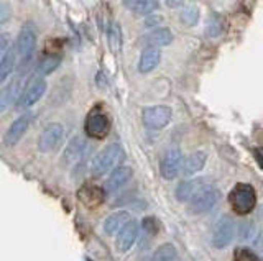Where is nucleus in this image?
Returning <instances> with one entry per match:
<instances>
[{"label":"nucleus","instance_id":"obj_1","mask_svg":"<svg viewBox=\"0 0 263 261\" xmlns=\"http://www.w3.org/2000/svg\"><path fill=\"white\" fill-rule=\"evenodd\" d=\"M229 204L237 215H249L257 206V192L245 183H238L229 192Z\"/></svg>","mask_w":263,"mask_h":261},{"label":"nucleus","instance_id":"obj_2","mask_svg":"<svg viewBox=\"0 0 263 261\" xmlns=\"http://www.w3.org/2000/svg\"><path fill=\"white\" fill-rule=\"evenodd\" d=\"M123 158V150L119 143H110L107 145L102 151H99L92 163H90V173L96 177H101L109 173L110 169L117 168V165Z\"/></svg>","mask_w":263,"mask_h":261},{"label":"nucleus","instance_id":"obj_3","mask_svg":"<svg viewBox=\"0 0 263 261\" xmlns=\"http://www.w3.org/2000/svg\"><path fill=\"white\" fill-rule=\"evenodd\" d=\"M219 197H220L219 189L208 181L194 192L191 199H189V210H191L193 214H204V212L211 210L216 206Z\"/></svg>","mask_w":263,"mask_h":261},{"label":"nucleus","instance_id":"obj_4","mask_svg":"<svg viewBox=\"0 0 263 261\" xmlns=\"http://www.w3.org/2000/svg\"><path fill=\"white\" fill-rule=\"evenodd\" d=\"M235 236V222L229 215H222L217 218V222L212 227V235L211 242L214 245V248L222 250L227 248L232 243Z\"/></svg>","mask_w":263,"mask_h":261},{"label":"nucleus","instance_id":"obj_5","mask_svg":"<svg viewBox=\"0 0 263 261\" xmlns=\"http://www.w3.org/2000/svg\"><path fill=\"white\" fill-rule=\"evenodd\" d=\"M35 48H36V33L30 27H23L20 30L18 38H16V45H15L20 69L28 66V63L31 61V56H33V51H35Z\"/></svg>","mask_w":263,"mask_h":261},{"label":"nucleus","instance_id":"obj_6","mask_svg":"<svg viewBox=\"0 0 263 261\" xmlns=\"http://www.w3.org/2000/svg\"><path fill=\"white\" fill-rule=\"evenodd\" d=\"M173 117V110L168 105H152L142 112L143 125L148 130H161L166 127Z\"/></svg>","mask_w":263,"mask_h":261},{"label":"nucleus","instance_id":"obj_7","mask_svg":"<svg viewBox=\"0 0 263 261\" xmlns=\"http://www.w3.org/2000/svg\"><path fill=\"white\" fill-rule=\"evenodd\" d=\"M64 138V128L61 124H49L38 136V150L41 153H53L61 146Z\"/></svg>","mask_w":263,"mask_h":261},{"label":"nucleus","instance_id":"obj_8","mask_svg":"<svg viewBox=\"0 0 263 261\" xmlns=\"http://www.w3.org/2000/svg\"><path fill=\"white\" fill-rule=\"evenodd\" d=\"M110 118L101 110H92L86 118V133L94 140H104L110 132Z\"/></svg>","mask_w":263,"mask_h":261},{"label":"nucleus","instance_id":"obj_9","mask_svg":"<svg viewBox=\"0 0 263 261\" xmlns=\"http://www.w3.org/2000/svg\"><path fill=\"white\" fill-rule=\"evenodd\" d=\"M183 154H181V150L173 146V148H168L163 153L161 161H160V173L164 179H175L181 168H183Z\"/></svg>","mask_w":263,"mask_h":261},{"label":"nucleus","instance_id":"obj_10","mask_svg":"<svg viewBox=\"0 0 263 261\" xmlns=\"http://www.w3.org/2000/svg\"><path fill=\"white\" fill-rule=\"evenodd\" d=\"M45 92H46V81L36 76L30 83V86L23 91L16 105H18V109H28L31 105H35L45 95Z\"/></svg>","mask_w":263,"mask_h":261},{"label":"nucleus","instance_id":"obj_11","mask_svg":"<svg viewBox=\"0 0 263 261\" xmlns=\"http://www.w3.org/2000/svg\"><path fill=\"white\" fill-rule=\"evenodd\" d=\"M105 192L107 191H104L102 187H99V186L86 184L78 191V197L86 207L94 209V207H99L105 200Z\"/></svg>","mask_w":263,"mask_h":261},{"label":"nucleus","instance_id":"obj_12","mask_svg":"<svg viewBox=\"0 0 263 261\" xmlns=\"http://www.w3.org/2000/svg\"><path fill=\"white\" fill-rule=\"evenodd\" d=\"M137 236H138V225H137L135 220H130V222L117 233V238H115V247H117L119 251L125 253L135 245Z\"/></svg>","mask_w":263,"mask_h":261},{"label":"nucleus","instance_id":"obj_13","mask_svg":"<svg viewBox=\"0 0 263 261\" xmlns=\"http://www.w3.org/2000/svg\"><path fill=\"white\" fill-rule=\"evenodd\" d=\"M132 174H134V171H132V168H128V166L115 168L105 181V191L110 192V194L117 192L119 189H122V187L130 181Z\"/></svg>","mask_w":263,"mask_h":261},{"label":"nucleus","instance_id":"obj_14","mask_svg":"<svg viewBox=\"0 0 263 261\" xmlns=\"http://www.w3.org/2000/svg\"><path fill=\"white\" fill-rule=\"evenodd\" d=\"M30 120H31V117L28 115V113H25V115L18 117L10 127H8L7 133H5V145L7 146H13L22 140V136L25 135V132H27L28 127H30Z\"/></svg>","mask_w":263,"mask_h":261},{"label":"nucleus","instance_id":"obj_15","mask_svg":"<svg viewBox=\"0 0 263 261\" xmlns=\"http://www.w3.org/2000/svg\"><path fill=\"white\" fill-rule=\"evenodd\" d=\"M86 150V140L82 136H74L72 140L68 143L63 154V163L68 166H74L76 163H79V159L82 158Z\"/></svg>","mask_w":263,"mask_h":261},{"label":"nucleus","instance_id":"obj_16","mask_svg":"<svg viewBox=\"0 0 263 261\" xmlns=\"http://www.w3.org/2000/svg\"><path fill=\"white\" fill-rule=\"evenodd\" d=\"M160 59H161V53H160L158 48L146 46L145 50L142 51V54H140L138 72H142V74H148V72H152L160 64Z\"/></svg>","mask_w":263,"mask_h":261},{"label":"nucleus","instance_id":"obj_17","mask_svg":"<svg viewBox=\"0 0 263 261\" xmlns=\"http://www.w3.org/2000/svg\"><path fill=\"white\" fill-rule=\"evenodd\" d=\"M22 86H23V74L15 77L10 84L4 87L2 97H0V107H2V112H5L8 105H12L16 99H20V95L23 94Z\"/></svg>","mask_w":263,"mask_h":261},{"label":"nucleus","instance_id":"obj_18","mask_svg":"<svg viewBox=\"0 0 263 261\" xmlns=\"http://www.w3.org/2000/svg\"><path fill=\"white\" fill-rule=\"evenodd\" d=\"M130 222V214L125 210H119V212H114L109 217L105 218L104 222V230L107 235H115L119 233L123 227Z\"/></svg>","mask_w":263,"mask_h":261},{"label":"nucleus","instance_id":"obj_19","mask_svg":"<svg viewBox=\"0 0 263 261\" xmlns=\"http://www.w3.org/2000/svg\"><path fill=\"white\" fill-rule=\"evenodd\" d=\"M173 42V33L170 28H153L150 33L143 36V43L146 46H168Z\"/></svg>","mask_w":263,"mask_h":261},{"label":"nucleus","instance_id":"obj_20","mask_svg":"<svg viewBox=\"0 0 263 261\" xmlns=\"http://www.w3.org/2000/svg\"><path fill=\"white\" fill-rule=\"evenodd\" d=\"M208 183L205 177H199V179H191V181H183L179 183V186L176 187V199L179 202H189V199L193 197L194 192L199 189L202 184Z\"/></svg>","mask_w":263,"mask_h":261},{"label":"nucleus","instance_id":"obj_21","mask_svg":"<svg viewBox=\"0 0 263 261\" xmlns=\"http://www.w3.org/2000/svg\"><path fill=\"white\" fill-rule=\"evenodd\" d=\"M205 161H208V154H205L204 151H194V153H191L184 159V163H183V173H184V176H193L196 173H199V171L205 166Z\"/></svg>","mask_w":263,"mask_h":261},{"label":"nucleus","instance_id":"obj_22","mask_svg":"<svg viewBox=\"0 0 263 261\" xmlns=\"http://www.w3.org/2000/svg\"><path fill=\"white\" fill-rule=\"evenodd\" d=\"M61 64V54H48L45 56L43 59L40 61V64L36 66V76L43 77L46 74H51L53 71H56L58 68H60Z\"/></svg>","mask_w":263,"mask_h":261},{"label":"nucleus","instance_id":"obj_23","mask_svg":"<svg viewBox=\"0 0 263 261\" xmlns=\"http://www.w3.org/2000/svg\"><path fill=\"white\" fill-rule=\"evenodd\" d=\"M16 59H18V56H16V50H13V48H10L5 54H2V59H0V81L2 83L12 74Z\"/></svg>","mask_w":263,"mask_h":261},{"label":"nucleus","instance_id":"obj_24","mask_svg":"<svg viewBox=\"0 0 263 261\" xmlns=\"http://www.w3.org/2000/svg\"><path fill=\"white\" fill-rule=\"evenodd\" d=\"M152 261H179L178 251L171 243H163L155 250Z\"/></svg>","mask_w":263,"mask_h":261},{"label":"nucleus","instance_id":"obj_25","mask_svg":"<svg viewBox=\"0 0 263 261\" xmlns=\"http://www.w3.org/2000/svg\"><path fill=\"white\" fill-rule=\"evenodd\" d=\"M222 31H224V20H222L220 15L212 13L205 22V35L209 38H217Z\"/></svg>","mask_w":263,"mask_h":261},{"label":"nucleus","instance_id":"obj_26","mask_svg":"<svg viewBox=\"0 0 263 261\" xmlns=\"http://www.w3.org/2000/svg\"><path fill=\"white\" fill-rule=\"evenodd\" d=\"M199 20V9L196 5L189 4L186 7H183V10L179 13V22L186 27H193Z\"/></svg>","mask_w":263,"mask_h":261},{"label":"nucleus","instance_id":"obj_27","mask_svg":"<svg viewBox=\"0 0 263 261\" xmlns=\"http://www.w3.org/2000/svg\"><path fill=\"white\" fill-rule=\"evenodd\" d=\"M109 46L114 54H119L122 50V30L119 23H112L109 28Z\"/></svg>","mask_w":263,"mask_h":261},{"label":"nucleus","instance_id":"obj_28","mask_svg":"<svg viewBox=\"0 0 263 261\" xmlns=\"http://www.w3.org/2000/svg\"><path fill=\"white\" fill-rule=\"evenodd\" d=\"M156 9H158V0H143V2L137 7L135 13L140 15V17H146V15L153 13Z\"/></svg>","mask_w":263,"mask_h":261},{"label":"nucleus","instance_id":"obj_29","mask_svg":"<svg viewBox=\"0 0 263 261\" xmlns=\"http://www.w3.org/2000/svg\"><path fill=\"white\" fill-rule=\"evenodd\" d=\"M234 261H260V258L247 248H237L234 253Z\"/></svg>","mask_w":263,"mask_h":261},{"label":"nucleus","instance_id":"obj_30","mask_svg":"<svg viewBox=\"0 0 263 261\" xmlns=\"http://www.w3.org/2000/svg\"><path fill=\"white\" fill-rule=\"evenodd\" d=\"M142 227H143V232H145L148 236H155L156 233H158V225H156V220H155L153 217H146V218L143 220Z\"/></svg>","mask_w":263,"mask_h":261},{"label":"nucleus","instance_id":"obj_31","mask_svg":"<svg viewBox=\"0 0 263 261\" xmlns=\"http://www.w3.org/2000/svg\"><path fill=\"white\" fill-rule=\"evenodd\" d=\"M143 0H123V7H125L127 10H132V12H135L137 10V7L142 4Z\"/></svg>","mask_w":263,"mask_h":261},{"label":"nucleus","instance_id":"obj_32","mask_svg":"<svg viewBox=\"0 0 263 261\" xmlns=\"http://www.w3.org/2000/svg\"><path fill=\"white\" fill-rule=\"evenodd\" d=\"M253 154H255V158H257L258 165L263 168V146H258V148H255L253 150Z\"/></svg>","mask_w":263,"mask_h":261},{"label":"nucleus","instance_id":"obj_33","mask_svg":"<svg viewBox=\"0 0 263 261\" xmlns=\"http://www.w3.org/2000/svg\"><path fill=\"white\" fill-rule=\"evenodd\" d=\"M164 4L171 7V9H176V7L183 5V0H164Z\"/></svg>","mask_w":263,"mask_h":261},{"label":"nucleus","instance_id":"obj_34","mask_svg":"<svg viewBox=\"0 0 263 261\" xmlns=\"http://www.w3.org/2000/svg\"><path fill=\"white\" fill-rule=\"evenodd\" d=\"M158 23H161V18L160 17H152L146 20V25L148 27H153V25H158Z\"/></svg>","mask_w":263,"mask_h":261},{"label":"nucleus","instance_id":"obj_35","mask_svg":"<svg viewBox=\"0 0 263 261\" xmlns=\"http://www.w3.org/2000/svg\"><path fill=\"white\" fill-rule=\"evenodd\" d=\"M7 18H8V12H7V4L4 2V4H2V20H0V22L5 23Z\"/></svg>","mask_w":263,"mask_h":261}]
</instances>
